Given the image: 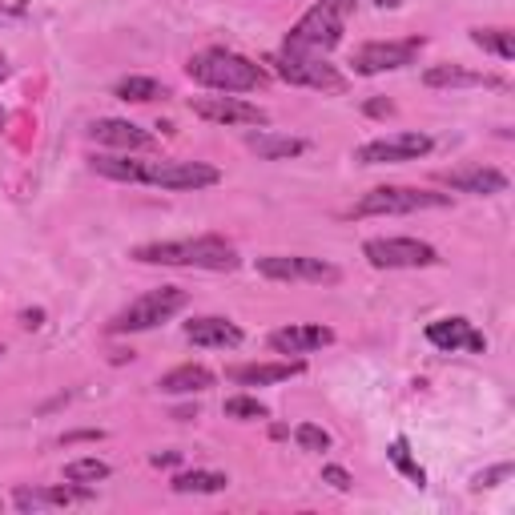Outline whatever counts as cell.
<instances>
[{"label": "cell", "mask_w": 515, "mask_h": 515, "mask_svg": "<svg viewBox=\"0 0 515 515\" xmlns=\"http://www.w3.org/2000/svg\"><path fill=\"white\" fill-rule=\"evenodd\" d=\"M133 262L145 266H194V270H214V274H230L242 266L238 250L226 238H178V242H145L129 250Z\"/></svg>", "instance_id": "cell-1"}, {"label": "cell", "mask_w": 515, "mask_h": 515, "mask_svg": "<svg viewBox=\"0 0 515 515\" xmlns=\"http://www.w3.org/2000/svg\"><path fill=\"white\" fill-rule=\"evenodd\" d=\"M355 17V0H318L310 13L286 33V53H306V57H326L338 49L347 21Z\"/></svg>", "instance_id": "cell-2"}, {"label": "cell", "mask_w": 515, "mask_h": 515, "mask_svg": "<svg viewBox=\"0 0 515 515\" xmlns=\"http://www.w3.org/2000/svg\"><path fill=\"white\" fill-rule=\"evenodd\" d=\"M186 73L198 85L218 89V93H250V89L266 85V69L254 65L250 57H242V53H230V49H206V53L190 57Z\"/></svg>", "instance_id": "cell-3"}, {"label": "cell", "mask_w": 515, "mask_h": 515, "mask_svg": "<svg viewBox=\"0 0 515 515\" xmlns=\"http://www.w3.org/2000/svg\"><path fill=\"white\" fill-rule=\"evenodd\" d=\"M186 302H190V294L182 286H157V290L133 298L121 314H113L109 334H141V330H153V326L169 322L178 310H186Z\"/></svg>", "instance_id": "cell-4"}, {"label": "cell", "mask_w": 515, "mask_h": 515, "mask_svg": "<svg viewBox=\"0 0 515 515\" xmlns=\"http://www.w3.org/2000/svg\"><path fill=\"white\" fill-rule=\"evenodd\" d=\"M451 194L415 190V186H379L355 202V218H391V214H419V210H447Z\"/></svg>", "instance_id": "cell-5"}, {"label": "cell", "mask_w": 515, "mask_h": 515, "mask_svg": "<svg viewBox=\"0 0 515 515\" xmlns=\"http://www.w3.org/2000/svg\"><path fill=\"white\" fill-rule=\"evenodd\" d=\"M367 262L375 270H423V266H439V250L431 242L419 238H371L363 246Z\"/></svg>", "instance_id": "cell-6"}, {"label": "cell", "mask_w": 515, "mask_h": 515, "mask_svg": "<svg viewBox=\"0 0 515 515\" xmlns=\"http://www.w3.org/2000/svg\"><path fill=\"white\" fill-rule=\"evenodd\" d=\"M222 174L206 161H145L141 186H161V190H210L218 186Z\"/></svg>", "instance_id": "cell-7"}, {"label": "cell", "mask_w": 515, "mask_h": 515, "mask_svg": "<svg viewBox=\"0 0 515 515\" xmlns=\"http://www.w3.org/2000/svg\"><path fill=\"white\" fill-rule=\"evenodd\" d=\"M274 65H278V77L282 81H290V85H306V89H326V93H338L342 85V73L326 61V57H306V53H278L274 57Z\"/></svg>", "instance_id": "cell-8"}, {"label": "cell", "mask_w": 515, "mask_h": 515, "mask_svg": "<svg viewBox=\"0 0 515 515\" xmlns=\"http://www.w3.org/2000/svg\"><path fill=\"white\" fill-rule=\"evenodd\" d=\"M258 274L274 278V282H338V266L322 262V258H306V254H266L258 258Z\"/></svg>", "instance_id": "cell-9"}, {"label": "cell", "mask_w": 515, "mask_h": 515, "mask_svg": "<svg viewBox=\"0 0 515 515\" xmlns=\"http://www.w3.org/2000/svg\"><path fill=\"white\" fill-rule=\"evenodd\" d=\"M423 49V37H411V41H371L355 53V73L359 77H375V73H391V69H407L415 65Z\"/></svg>", "instance_id": "cell-10"}, {"label": "cell", "mask_w": 515, "mask_h": 515, "mask_svg": "<svg viewBox=\"0 0 515 515\" xmlns=\"http://www.w3.org/2000/svg\"><path fill=\"white\" fill-rule=\"evenodd\" d=\"M435 149V141L427 133H395V137H375L367 145L355 149L359 165H383V161H419Z\"/></svg>", "instance_id": "cell-11"}, {"label": "cell", "mask_w": 515, "mask_h": 515, "mask_svg": "<svg viewBox=\"0 0 515 515\" xmlns=\"http://www.w3.org/2000/svg\"><path fill=\"white\" fill-rule=\"evenodd\" d=\"M190 109L202 117V121H214V125H266L270 113L242 101V97H194Z\"/></svg>", "instance_id": "cell-12"}, {"label": "cell", "mask_w": 515, "mask_h": 515, "mask_svg": "<svg viewBox=\"0 0 515 515\" xmlns=\"http://www.w3.org/2000/svg\"><path fill=\"white\" fill-rule=\"evenodd\" d=\"M439 182L455 194H475V198H491L507 190V174L495 165H459V169H443Z\"/></svg>", "instance_id": "cell-13"}, {"label": "cell", "mask_w": 515, "mask_h": 515, "mask_svg": "<svg viewBox=\"0 0 515 515\" xmlns=\"http://www.w3.org/2000/svg\"><path fill=\"white\" fill-rule=\"evenodd\" d=\"M89 133H93L97 145H109V149H121V153H145V149L157 145V137L149 129H141L133 121H121V117H101V121L89 125Z\"/></svg>", "instance_id": "cell-14"}, {"label": "cell", "mask_w": 515, "mask_h": 515, "mask_svg": "<svg viewBox=\"0 0 515 515\" xmlns=\"http://www.w3.org/2000/svg\"><path fill=\"white\" fill-rule=\"evenodd\" d=\"M427 342L439 351H471V355H483L487 351V338L467 322V318H439L427 326Z\"/></svg>", "instance_id": "cell-15"}, {"label": "cell", "mask_w": 515, "mask_h": 515, "mask_svg": "<svg viewBox=\"0 0 515 515\" xmlns=\"http://www.w3.org/2000/svg\"><path fill=\"white\" fill-rule=\"evenodd\" d=\"M93 499V487L85 483H61V487H17L13 503L21 511H37V507H69V503H89Z\"/></svg>", "instance_id": "cell-16"}, {"label": "cell", "mask_w": 515, "mask_h": 515, "mask_svg": "<svg viewBox=\"0 0 515 515\" xmlns=\"http://www.w3.org/2000/svg\"><path fill=\"white\" fill-rule=\"evenodd\" d=\"M186 338L194 342V347H210V351H234V347H242V330L230 318H218V314H206V318L186 322Z\"/></svg>", "instance_id": "cell-17"}, {"label": "cell", "mask_w": 515, "mask_h": 515, "mask_svg": "<svg viewBox=\"0 0 515 515\" xmlns=\"http://www.w3.org/2000/svg\"><path fill=\"white\" fill-rule=\"evenodd\" d=\"M334 342V330L330 326H282L270 334V351L278 355H310V351H322Z\"/></svg>", "instance_id": "cell-18"}, {"label": "cell", "mask_w": 515, "mask_h": 515, "mask_svg": "<svg viewBox=\"0 0 515 515\" xmlns=\"http://www.w3.org/2000/svg\"><path fill=\"white\" fill-rule=\"evenodd\" d=\"M306 367L294 359V363H250V367H230V379L238 387H270V383H286L294 375H302Z\"/></svg>", "instance_id": "cell-19"}, {"label": "cell", "mask_w": 515, "mask_h": 515, "mask_svg": "<svg viewBox=\"0 0 515 515\" xmlns=\"http://www.w3.org/2000/svg\"><path fill=\"white\" fill-rule=\"evenodd\" d=\"M165 395H202L214 387V371L198 367V363H186V367H174V371H165L161 383H157Z\"/></svg>", "instance_id": "cell-20"}, {"label": "cell", "mask_w": 515, "mask_h": 515, "mask_svg": "<svg viewBox=\"0 0 515 515\" xmlns=\"http://www.w3.org/2000/svg\"><path fill=\"white\" fill-rule=\"evenodd\" d=\"M423 85H431V89H467V85H499V77L475 73V69H463V65H431L423 73Z\"/></svg>", "instance_id": "cell-21"}, {"label": "cell", "mask_w": 515, "mask_h": 515, "mask_svg": "<svg viewBox=\"0 0 515 515\" xmlns=\"http://www.w3.org/2000/svg\"><path fill=\"white\" fill-rule=\"evenodd\" d=\"M246 145L262 157V161H286V157H298V153H306V141L302 137H282V133H250L246 137Z\"/></svg>", "instance_id": "cell-22"}, {"label": "cell", "mask_w": 515, "mask_h": 515, "mask_svg": "<svg viewBox=\"0 0 515 515\" xmlns=\"http://www.w3.org/2000/svg\"><path fill=\"white\" fill-rule=\"evenodd\" d=\"M93 174L113 178V182L141 186V178H145V161H133L129 153H101V157H93Z\"/></svg>", "instance_id": "cell-23"}, {"label": "cell", "mask_w": 515, "mask_h": 515, "mask_svg": "<svg viewBox=\"0 0 515 515\" xmlns=\"http://www.w3.org/2000/svg\"><path fill=\"white\" fill-rule=\"evenodd\" d=\"M230 479L222 471H182L174 475V491L182 495H214V491H226Z\"/></svg>", "instance_id": "cell-24"}, {"label": "cell", "mask_w": 515, "mask_h": 515, "mask_svg": "<svg viewBox=\"0 0 515 515\" xmlns=\"http://www.w3.org/2000/svg\"><path fill=\"white\" fill-rule=\"evenodd\" d=\"M113 93H117L121 101H137V105H145V101L165 97V85H161V81H153V77H121Z\"/></svg>", "instance_id": "cell-25"}, {"label": "cell", "mask_w": 515, "mask_h": 515, "mask_svg": "<svg viewBox=\"0 0 515 515\" xmlns=\"http://www.w3.org/2000/svg\"><path fill=\"white\" fill-rule=\"evenodd\" d=\"M109 463L105 459H97V455H85V459H73V463H65V479L69 483H85V487H93V483H101V479H109Z\"/></svg>", "instance_id": "cell-26"}, {"label": "cell", "mask_w": 515, "mask_h": 515, "mask_svg": "<svg viewBox=\"0 0 515 515\" xmlns=\"http://www.w3.org/2000/svg\"><path fill=\"white\" fill-rule=\"evenodd\" d=\"M471 41L483 49V53H495L499 61H515V37L507 29H475Z\"/></svg>", "instance_id": "cell-27"}, {"label": "cell", "mask_w": 515, "mask_h": 515, "mask_svg": "<svg viewBox=\"0 0 515 515\" xmlns=\"http://www.w3.org/2000/svg\"><path fill=\"white\" fill-rule=\"evenodd\" d=\"M226 415H230V419H270L266 403H258V399H250V395L226 399Z\"/></svg>", "instance_id": "cell-28"}, {"label": "cell", "mask_w": 515, "mask_h": 515, "mask_svg": "<svg viewBox=\"0 0 515 515\" xmlns=\"http://www.w3.org/2000/svg\"><path fill=\"white\" fill-rule=\"evenodd\" d=\"M391 459H395V467H399V471H403V475H407L415 487H423V483H427L423 467H419V463L407 455V439H395V443H391Z\"/></svg>", "instance_id": "cell-29"}, {"label": "cell", "mask_w": 515, "mask_h": 515, "mask_svg": "<svg viewBox=\"0 0 515 515\" xmlns=\"http://www.w3.org/2000/svg\"><path fill=\"white\" fill-rule=\"evenodd\" d=\"M294 439H298L302 451H330V435L322 427H314V423H298Z\"/></svg>", "instance_id": "cell-30"}, {"label": "cell", "mask_w": 515, "mask_h": 515, "mask_svg": "<svg viewBox=\"0 0 515 515\" xmlns=\"http://www.w3.org/2000/svg\"><path fill=\"white\" fill-rule=\"evenodd\" d=\"M322 483H330L334 491H351L355 487V479H351L347 467H322Z\"/></svg>", "instance_id": "cell-31"}, {"label": "cell", "mask_w": 515, "mask_h": 515, "mask_svg": "<svg viewBox=\"0 0 515 515\" xmlns=\"http://www.w3.org/2000/svg\"><path fill=\"white\" fill-rule=\"evenodd\" d=\"M511 475V463H499V467H491V471H483L479 479H475V487H495L499 479H507Z\"/></svg>", "instance_id": "cell-32"}, {"label": "cell", "mask_w": 515, "mask_h": 515, "mask_svg": "<svg viewBox=\"0 0 515 515\" xmlns=\"http://www.w3.org/2000/svg\"><path fill=\"white\" fill-rule=\"evenodd\" d=\"M367 113H371V117H387V113H395V105H391V101H371Z\"/></svg>", "instance_id": "cell-33"}, {"label": "cell", "mask_w": 515, "mask_h": 515, "mask_svg": "<svg viewBox=\"0 0 515 515\" xmlns=\"http://www.w3.org/2000/svg\"><path fill=\"white\" fill-rule=\"evenodd\" d=\"M41 318H45L41 310H25V314H21V322H25V326H41Z\"/></svg>", "instance_id": "cell-34"}, {"label": "cell", "mask_w": 515, "mask_h": 515, "mask_svg": "<svg viewBox=\"0 0 515 515\" xmlns=\"http://www.w3.org/2000/svg\"><path fill=\"white\" fill-rule=\"evenodd\" d=\"M153 463L161 467V463H178V451H165V455H153Z\"/></svg>", "instance_id": "cell-35"}, {"label": "cell", "mask_w": 515, "mask_h": 515, "mask_svg": "<svg viewBox=\"0 0 515 515\" xmlns=\"http://www.w3.org/2000/svg\"><path fill=\"white\" fill-rule=\"evenodd\" d=\"M379 9H395V5H403V0H375Z\"/></svg>", "instance_id": "cell-36"}, {"label": "cell", "mask_w": 515, "mask_h": 515, "mask_svg": "<svg viewBox=\"0 0 515 515\" xmlns=\"http://www.w3.org/2000/svg\"><path fill=\"white\" fill-rule=\"evenodd\" d=\"M0 77H5V57H0Z\"/></svg>", "instance_id": "cell-37"}, {"label": "cell", "mask_w": 515, "mask_h": 515, "mask_svg": "<svg viewBox=\"0 0 515 515\" xmlns=\"http://www.w3.org/2000/svg\"><path fill=\"white\" fill-rule=\"evenodd\" d=\"M0 9H5V0H0Z\"/></svg>", "instance_id": "cell-38"}, {"label": "cell", "mask_w": 515, "mask_h": 515, "mask_svg": "<svg viewBox=\"0 0 515 515\" xmlns=\"http://www.w3.org/2000/svg\"><path fill=\"white\" fill-rule=\"evenodd\" d=\"M0 355H5V347H0Z\"/></svg>", "instance_id": "cell-39"}]
</instances>
